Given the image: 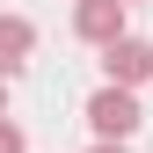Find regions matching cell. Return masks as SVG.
Listing matches in <instances>:
<instances>
[{
  "mask_svg": "<svg viewBox=\"0 0 153 153\" xmlns=\"http://www.w3.org/2000/svg\"><path fill=\"white\" fill-rule=\"evenodd\" d=\"M95 153H131V146H117V139H95Z\"/></svg>",
  "mask_w": 153,
  "mask_h": 153,
  "instance_id": "obj_6",
  "label": "cell"
},
{
  "mask_svg": "<svg viewBox=\"0 0 153 153\" xmlns=\"http://www.w3.org/2000/svg\"><path fill=\"white\" fill-rule=\"evenodd\" d=\"M73 29H80V44H117L124 29V0H73Z\"/></svg>",
  "mask_w": 153,
  "mask_h": 153,
  "instance_id": "obj_3",
  "label": "cell"
},
{
  "mask_svg": "<svg viewBox=\"0 0 153 153\" xmlns=\"http://www.w3.org/2000/svg\"><path fill=\"white\" fill-rule=\"evenodd\" d=\"M102 73H109L117 88L153 80V44H146V36H117V44H102Z\"/></svg>",
  "mask_w": 153,
  "mask_h": 153,
  "instance_id": "obj_2",
  "label": "cell"
},
{
  "mask_svg": "<svg viewBox=\"0 0 153 153\" xmlns=\"http://www.w3.org/2000/svg\"><path fill=\"white\" fill-rule=\"evenodd\" d=\"M0 109H7V73H0Z\"/></svg>",
  "mask_w": 153,
  "mask_h": 153,
  "instance_id": "obj_7",
  "label": "cell"
},
{
  "mask_svg": "<svg viewBox=\"0 0 153 153\" xmlns=\"http://www.w3.org/2000/svg\"><path fill=\"white\" fill-rule=\"evenodd\" d=\"M36 51V29L22 22V15H0V73H22Z\"/></svg>",
  "mask_w": 153,
  "mask_h": 153,
  "instance_id": "obj_4",
  "label": "cell"
},
{
  "mask_svg": "<svg viewBox=\"0 0 153 153\" xmlns=\"http://www.w3.org/2000/svg\"><path fill=\"white\" fill-rule=\"evenodd\" d=\"M80 117H88V131H95V139H131V131H139L146 124V109H139V95H131V88H117V80H109V88H95L88 95V109H80Z\"/></svg>",
  "mask_w": 153,
  "mask_h": 153,
  "instance_id": "obj_1",
  "label": "cell"
},
{
  "mask_svg": "<svg viewBox=\"0 0 153 153\" xmlns=\"http://www.w3.org/2000/svg\"><path fill=\"white\" fill-rule=\"evenodd\" d=\"M124 7H131V0H124Z\"/></svg>",
  "mask_w": 153,
  "mask_h": 153,
  "instance_id": "obj_8",
  "label": "cell"
},
{
  "mask_svg": "<svg viewBox=\"0 0 153 153\" xmlns=\"http://www.w3.org/2000/svg\"><path fill=\"white\" fill-rule=\"evenodd\" d=\"M0 153H22V124H7V117H0Z\"/></svg>",
  "mask_w": 153,
  "mask_h": 153,
  "instance_id": "obj_5",
  "label": "cell"
}]
</instances>
